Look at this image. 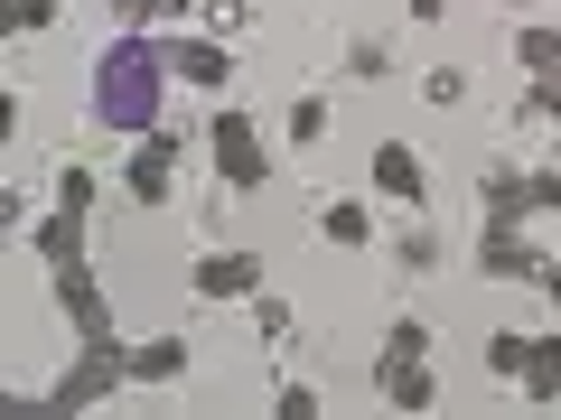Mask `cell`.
Returning <instances> with one entry per match:
<instances>
[{"label": "cell", "instance_id": "5", "mask_svg": "<svg viewBox=\"0 0 561 420\" xmlns=\"http://www.w3.org/2000/svg\"><path fill=\"white\" fill-rule=\"evenodd\" d=\"M179 160H187V140H179V131H140V150L122 160V187H131V206H169V187H179Z\"/></svg>", "mask_w": 561, "mask_h": 420}, {"label": "cell", "instance_id": "20", "mask_svg": "<svg viewBox=\"0 0 561 420\" xmlns=\"http://www.w3.org/2000/svg\"><path fill=\"white\" fill-rule=\"evenodd\" d=\"M421 94L440 103V113H459L468 103V66H421Z\"/></svg>", "mask_w": 561, "mask_h": 420}, {"label": "cell", "instance_id": "16", "mask_svg": "<svg viewBox=\"0 0 561 420\" xmlns=\"http://www.w3.org/2000/svg\"><path fill=\"white\" fill-rule=\"evenodd\" d=\"M383 364H431V327H421V318H393V327H383Z\"/></svg>", "mask_w": 561, "mask_h": 420}, {"label": "cell", "instance_id": "2", "mask_svg": "<svg viewBox=\"0 0 561 420\" xmlns=\"http://www.w3.org/2000/svg\"><path fill=\"white\" fill-rule=\"evenodd\" d=\"M113 383H131V346H122V337H94V346H84V355H76V364H66V374L38 393V401H28V393L10 401V420H38V411L57 420V411H84V401H103Z\"/></svg>", "mask_w": 561, "mask_h": 420}, {"label": "cell", "instance_id": "24", "mask_svg": "<svg viewBox=\"0 0 561 420\" xmlns=\"http://www.w3.org/2000/svg\"><path fill=\"white\" fill-rule=\"evenodd\" d=\"M94 187H103V178H94L84 160H76V168H57V206H76V215H94Z\"/></svg>", "mask_w": 561, "mask_h": 420}, {"label": "cell", "instance_id": "15", "mask_svg": "<svg viewBox=\"0 0 561 420\" xmlns=\"http://www.w3.org/2000/svg\"><path fill=\"white\" fill-rule=\"evenodd\" d=\"M524 401H561V327L534 337V364H524Z\"/></svg>", "mask_w": 561, "mask_h": 420}, {"label": "cell", "instance_id": "30", "mask_svg": "<svg viewBox=\"0 0 561 420\" xmlns=\"http://www.w3.org/2000/svg\"><path fill=\"white\" fill-rule=\"evenodd\" d=\"M113 20H122V28H140V20H150V0H113Z\"/></svg>", "mask_w": 561, "mask_h": 420}, {"label": "cell", "instance_id": "28", "mask_svg": "<svg viewBox=\"0 0 561 420\" xmlns=\"http://www.w3.org/2000/svg\"><path fill=\"white\" fill-rule=\"evenodd\" d=\"M187 20H197V0H150V20H140V28H187Z\"/></svg>", "mask_w": 561, "mask_h": 420}, {"label": "cell", "instance_id": "8", "mask_svg": "<svg viewBox=\"0 0 561 420\" xmlns=\"http://www.w3.org/2000/svg\"><path fill=\"white\" fill-rule=\"evenodd\" d=\"M542 261H552V253H534L524 224H478V271H486V280H534Z\"/></svg>", "mask_w": 561, "mask_h": 420}, {"label": "cell", "instance_id": "29", "mask_svg": "<svg viewBox=\"0 0 561 420\" xmlns=\"http://www.w3.org/2000/svg\"><path fill=\"white\" fill-rule=\"evenodd\" d=\"M534 290L552 300V318H561V261H542V271H534Z\"/></svg>", "mask_w": 561, "mask_h": 420}, {"label": "cell", "instance_id": "3", "mask_svg": "<svg viewBox=\"0 0 561 420\" xmlns=\"http://www.w3.org/2000/svg\"><path fill=\"white\" fill-rule=\"evenodd\" d=\"M478 215L486 224H524V215H561V168H486L478 178Z\"/></svg>", "mask_w": 561, "mask_h": 420}, {"label": "cell", "instance_id": "6", "mask_svg": "<svg viewBox=\"0 0 561 420\" xmlns=\"http://www.w3.org/2000/svg\"><path fill=\"white\" fill-rule=\"evenodd\" d=\"M169 75H187L197 94L234 84V38H206V28H169Z\"/></svg>", "mask_w": 561, "mask_h": 420}, {"label": "cell", "instance_id": "14", "mask_svg": "<svg viewBox=\"0 0 561 420\" xmlns=\"http://www.w3.org/2000/svg\"><path fill=\"white\" fill-rule=\"evenodd\" d=\"M169 374H187V337H150V346H131V383H169Z\"/></svg>", "mask_w": 561, "mask_h": 420}, {"label": "cell", "instance_id": "10", "mask_svg": "<svg viewBox=\"0 0 561 420\" xmlns=\"http://www.w3.org/2000/svg\"><path fill=\"white\" fill-rule=\"evenodd\" d=\"M365 168H375V187H383L393 206H421V197H431V168H421V150H412V140H383V150H375Z\"/></svg>", "mask_w": 561, "mask_h": 420}, {"label": "cell", "instance_id": "25", "mask_svg": "<svg viewBox=\"0 0 561 420\" xmlns=\"http://www.w3.org/2000/svg\"><path fill=\"white\" fill-rule=\"evenodd\" d=\"M57 10H66V0H10L0 20H10V28H20V38H28V28H57Z\"/></svg>", "mask_w": 561, "mask_h": 420}, {"label": "cell", "instance_id": "22", "mask_svg": "<svg viewBox=\"0 0 561 420\" xmlns=\"http://www.w3.org/2000/svg\"><path fill=\"white\" fill-rule=\"evenodd\" d=\"M346 75H356V84H383V75H393V47H383V38H356V47H346Z\"/></svg>", "mask_w": 561, "mask_h": 420}, {"label": "cell", "instance_id": "9", "mask_svg": "<svg viewBox=\"0 0 561 420\" xmlns=\"http://www.w3.org/2000/svg\"><path fill=\"white\" fill-rule=\"evenodd\" d=\"M187 290H197V300H253L262 290V253H206Z\"/></svg>", "mask_w": 561, "mask_h": 420}, {"label": "cell", "instance_id": "11", "mask_svg": "<svg viewBox=\"0 0 561 420\" xmlns=\"http://www.w3.org/2000/svg\"><path fill=\"white\" fill-rule=\"evenodd\" d=\"M309 234H319V243H337V253H356V243H375V215H365L356 197H328L319 215H309Z\"/></svg>", "mask_w": 561, "mask_h": 420}, {"label": "cell", "instance_id": "26", "mask_svg": "<svg viewBox=\"0 0 561 420\" xmlns=\"http://www.w3.org/2000/svg\"><path fill=\"white\" fill-rule=\"evenodd\" d=\"M253 327H262V346H280V337H290V308H280L272 290H253Z\"/></svg>", "mask_w": 561, "mask_h": 420}, {"label": "cell", "instance_id": "17", "mask_svg": "<svg viewBox=\"0 0 561 420\" xmlns=\"http://www.w3.org/2000/svg\"><path fill=\"white\" fill-rule=\"evenodd\" d=\"M515 66H534V75H561V28H515Z\"/></svg>", "mask_w": 561, "mask_h": 420}, {"label": "cell", "instance_id": "21", "mask_svg": "<svg viewBox=\"0 0 561 420\" xmlns=\"http://www.w3.org/2000/svg\"><path fill=\"white\" fill-rule=\"evenodd\" d=\"M393 261H402V271H431V261H440V234H431V224H402V234H393Z\"/></svg>", "mask_w": 561, "mask_h": 420}, {"label": "cell", "instance_id": "1", "mask_svg": "<svg viewBox=\"0 0 561 420\" xmlns=\"http://www.w3.org/2000/svg\"><path fill=\"white\" fill-rule=\"evenodd\" d=\"M169 38H150V28H113L94 57V84H84V113L103 121V131H160V103H169Z\"/></svg>", "mask_w": 561, "mask_h": 420}, {"label": "cell", "instance_id": "23", "mask_svg": "<svg viewBox=\"0 0 561 420\" xmlns=\"http://www.w3.org/2000/svg\"><path fill=\"white\" fill-rule=\"evenodd\" d=\"M290 140H300V150H319V140H328V94H300V103H290Z\"/></svg>", "mask_w": 561, "mask_h": 420}, {"label": "cell", "instance_id": "19", "mask_svg": "<svg viewBox=\"0 0 561 420\" xmlns=\"http://www.w3.org/2000/svg\"><path fill=\"white\" fill-rule=\"evenodd\" d=\"M524 364H534V337L496 327V337H486V374H515V383H524Z\"/></svg>", "mask_w": 561, "mask_h": 420}, {"label": "cell", "instance_id": "12", "mask_svg": "<svg viewBox=\"0 0 561 420\" xmlns=\"http://www.w3.org/2000/svg\"><path fill=\"white\" fill-rule=\"evenodd\" d=\"M28 243H38L47 271H66V261H84V215H76V206H57L47 224H28Z\"/></svg>", "mask_w": 561, "mask_h": 420}, {"label": "cell", "instance_id": "13", "mask_svg": "<svg viewBox=\"0 0 561 420\" xmlns=\"http://www.w3.org/2000/svg\"><path fill=\"white\" fill-rule=\"evenodd\" d=\"M375 393L393 401V411H431V393H440V383L421 374V364H375Z\"/></svg>", "mask_w": 561, "mask_h": 420}, {"label": "cell", "instance_id": "27", "mask_svg": "<svg viewBox=\"0 0 561 420\" xmlns=\"http://www.w3.org/2000/svg\"><path fill=\"white\" fill-rule=\"evenodd\" d=\"M524 113H542V121H561V75H534V94H524Z\"/></svg>", "mask_w": 561, "mask_h": 420}, {"label": "cell", "instance_id": "18", "mask_svg": "<svg viewBox=\"0 0 561 420\" xmlns=\"http://www.w3.org/2000/svg\"><path fill=\"white\" fill-rule=\"evenodd\" d=\"M197 28L206 38H243L253 28V0H197Z\"/></svg>", "mask_w": 561, "mask_h": 420}, {"label": "cell", "instance_id": "7", "mask_svg": "<svg viewBox=\"0 0 561 420\" xmlns=\"http://www.w3.org/2000/svg\"><path fill=\"white\" fill-rule=\"evenodd\" d=\"M57 308L76 318V337H84V346L113 337V300H103V280L84 271V261H66V271H57Z\"/></svg>", "mask_w": 561, "mask_h": 420}, {"label": "cell", "instance_id": "4", "mask_svg": "<svg viewBox=\"0 0 561 420\" xmlns=\"http://www.w3.org/2000/svg\"><path fill=\"white\" fill-rule=\"evenodd\" d=\"M206 150H216L225 197H253V187L272 178V160H262V121H253V113H234V103H225V113L206 121Z\"/></svg>", "mask_w": 561, "mask_h": 420}]
</instances>
